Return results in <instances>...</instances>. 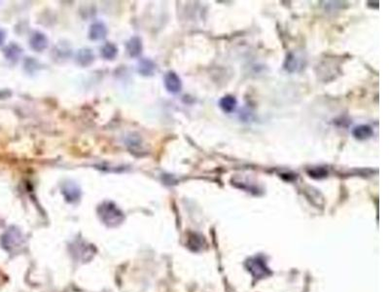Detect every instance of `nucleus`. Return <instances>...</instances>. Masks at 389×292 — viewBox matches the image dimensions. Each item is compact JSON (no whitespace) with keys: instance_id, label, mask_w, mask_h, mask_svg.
<instances>
[{"instance_id":"f257e3e1","label":"nucleus","mask_w":389,"mask_h":292,"mask_svg":"<svg viewBox=\"0 0 389 292\" xmlns=\"http://www.w3.org/2000/svg\"><path fill=\"white\" fill-rule=\"evenodd\" d=\"M97 211L100 219L107 226L115 227L119 225L124 219L123 212L113 203L110 202H105L101 206H99Z\"/></svg>"},{"instance_id":"f03ea898","label":"nucleus","mask_w":389,"mask_h":292,"mask_svg":"<svg viewBox=\"0 0 389 292\" xmlns=\"http://www.w3.org/2000/svg\"><path fill=\"white\" fill-rule=\"evenodd\" d=\"M165 86L166 89L171 93V94H177L181 91L182 89V82L181 79L179 78V76L173 72V71H169L166 75H165Z\"/></svg>"},{"instance_id":"7ed1b4c3","label":"nucleus","mask_w":389,"mask_h":292,"mask_svg":"<svg viewBox=\"0 0 389 292\" xmlns=\"http://www.w3.org/2000/svg\"><path fill=\"white\" fill-rule=\"evenodd\" d=\"M31 47L37 52H41L48 47V39L45 34L35 32L31 38Z\"/></svg>"},{"instance_id":"20e7f679","label":"nucleus","mask_w":389,"mask_h":292,"mask_svg":"<svg viewBox=\"0 0 389 292\" xmlns=\"http://www.w3.org/2000/svg\"><path fill=\"white\" fill-rule=\"evenodd\" d=\"M126 51L128 55L133 58L139 57L142 52V42L140 38L136 36L129 39L126 43Z\"/></svg>"},{"instance_id":"39448f33","label":"nucleus","mask_w":389,"mask_h":292,"mask_svg":"<svg viewBox=\"0 0 389 292\" xmlns=\"http://www.w3.org/2000/svg\"><path fill=\"white\" fill-rule=\"evenodd\" d=\"M107 33V30L104 24L102 23H94L91 26L90 32H89V37L92 40H101L105 37Z\"/></svg>"},{"instance_id":"423d86ee","label":"nucleus","mask_w":389,"mask_h":292,"mask_svg":"<svg viewBox=\"0 0 389 292\" xmlns=\"http://www.w3.org/2000/svg\"><path fill=\"white\" fill-rule=\"evenodd\" d=\"M352 134L358 140H366L373 136V130L369 125H359L353 129Z\"/></svg>"},{"instance_id":"0eeeda50","label":"nucleus","mask_w":389,"mask_h":292,"mask_svg":"<svg viewBox=\"0 0 389 292\" xmlns=\"http://www.w3.org/2000/svg\"><path fill=\"white\" fill-rule=\"evenodd\" d=\"M236 104L237 101L233 96H225L219 101V106L225 113H232L235 109Z\"/></svg>"},{"instance_id":"6e6552de","label":"nucleus","mask_w":389,"mask_h":292,"mask_svg":"<svg viewBox=\"0 0 389 292\" xmlns=\"http://www.w3.org/2000/svg\"><path fill=\"white\" fill-rule=\"evenodd\" d=\"M62 192L64 194L65 199L68 202H74L78 200L80 197V189L75 184L72 183L65 184L62 189Z\"/></svg>"},{"instance_id":"1a4fd4ad","label":"nucleus","mask_w":389,"mask_h":292,"mask_svg":"<svg viewBox=\"0 0 389 292\" xmlns=\"http://www.w3.org/2000/svg\"><path fill=\"white\" fill-rule=\"evenodd\" d=\"M138 70L142 75H146V76L151 75L155 71V64L148 59H144L140 62Z\"/></svg>"},{"instance_id":"9d476101","label":"nucleus","mask_w":389,"mask_h":292,"mask_svg":"<svg viewBox=\"0 0 389 292\" xmlns=\"http://www.w3.org/2000/svg\"><path fill=\"white\" fill-rule=\"evenodd\" d=\"M4 54L8 60L16 61L22 54V49L16 44H11L6 47V49L4 50Z\"/></svg>"},{"instance_id":"9b49d317","label":"nucleus","mask_w":389,"mask_h":292,"mask_svg":"<svg viewBox=\"0 0 389 292\" xmlns=\"http://www.w3.org/2000/svg\"><path fill=\"white\" fill-rule=\"evenodd\" d=\"M77 59H78V62L82 65H88L92 64V62L93 61V54L92 50H89V49L80 50L78 53Z\"/></svg>"},{"instance_id":"f8f14e48","label":"nucleus","mask_w":389,"mask_h":292,"mask_svg":"<svg viewBox=\"0 0 389 292\" xmlns=\"http://www.w3.org/2000/svg\"><path fill=\"white\" fill-rule=\"evenodd\" d=\"M118 53V49L116 47V45L112 44V43H106L105 45H103V47L101 48V55L104 59L107 60H112L116 57Z\"/></svg>"},{"instance_id":"ddd939ff","label":"nucleus","mask_w":389,"mask_h":292,"mask_svg":"<svg viewBox=\"0 0 389 292\" xmlns=\"http://www.w3.org/2000/svg\"><path fill=\"white\" fill-rule=\"evenodd\" d=\"M297 65H298L297 60H296V58H295L293 55H290L289 57H287L286 64H285V68H286L287 70H289V71H294V70H296Z\"/></svg>"},{"instance_id":"4468645a","label":"nucleus","mask_w":389,"mask_h":292,"mask_svg":"<svg viewBox=\"0 0 389 292\" xmlns=\"http://www.w3.org/2000/svg\"><path fill=\"white\" fill-rule=\"evenodd\" d=\"M5 38H6L5 32L2 31V30H0V46L3 44V42L5 41Z\"/></svg>"}]
</instances>
